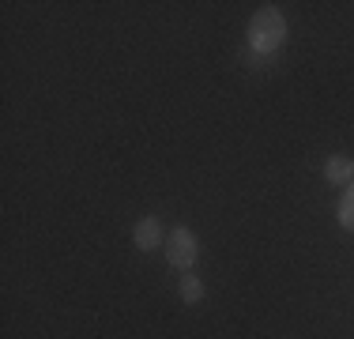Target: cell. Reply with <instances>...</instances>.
<instances>
[{"label":"cell","instance_id":"6da1fadb","mask_svg":"<svg viewBox=\"0 0 354 339\" xmlns=\"http://www.w3.org/2000/svg\"><path fill=\"white\" fill-rule=\"evenodd\" d=\"M283 38H286V19L279 15V8H272V4H264L257 15H252V23H249V46H252V53H275V49L283 46Z\"/></svg>","mask_w":354,"mask_h":339},{"label":"cell","instance_id":"7a4b0ae2","mask_svg":"<svg viewBox=\"0 0 354 339\" xmlns=\"http://www.w3.org/2000/svg\"><path fill=\"white\" fill-rule=\"evenodd\" d=\"M166 257H170L174 268L189 271L192 264H196V257H200V237H196V230H189V226H174L170 237H166Z\"/></svg>","mask_w":354,"mask_h":339},{"label":"cell","instance_id":"3957f363","mask_svg":"<svg viewBox=\"0 0 354 339\" xmlns=\"http://www.w3.org/2000/svg\"><path fill=\"white\" fill-rule=\"evenodd\" d=\"M132 237H136V249L151 253V249H158V245H162V226H158L155 215H143L140 223H136V230H132Z\"/></svg>","mask_w":354,"mask_h":339},{"label":"cell","instance_id":"277c9868","mask_svg":"<svg viewBox=\"0 0 354 339\" xmlns=\"http://www.w3.org/2000/svg\"><path fill=\"white\" fill-rule=\"evenodd\" d=\"M324 177L332 185H354V158L351 155H332L324 163Z\"/></svg>","mask_w":354,"mask_h":339},{"label":"cell","instance_id":"5b68a950","mask_svg":"<svg viewBox=\"0 0 354 339\" xmlns=\"http://www.w3.org/2000/svg\"><path fill=\"white\" fill-rule=\"evenodd\" d=\"M181 302L192 305V302H204V279L196 275H185L181 279Z\"/></svg>","mask_w":354,"mask_h":339},{"label":"cell","instance_id":"8992f818","mask_svg":"<svg viewBox=\"0 0 354 339\" xmlns=\"http://www.w3.org/2000/svg\"><path fill=\"white\" fill-rule=\"evenodd\" d=\"M339 223L343 230H354V185H347V192L339 200Z\"/></svg>","mask_w":354,"mask_h":339}]
</instances>
